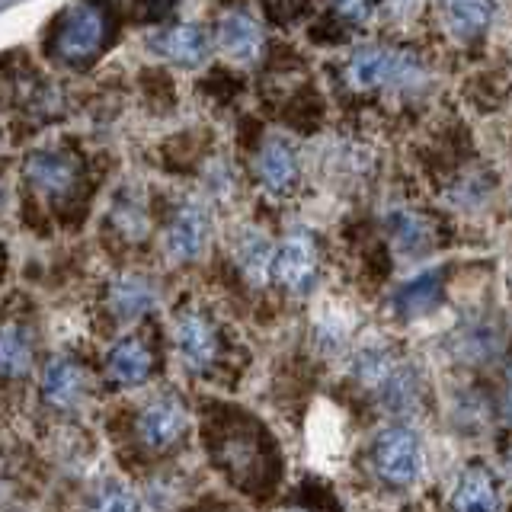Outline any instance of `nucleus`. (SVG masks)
Here are the masks:
<instances>
[{
	"mask_svg": "<svg viewBox=\"0 0 512 512\" xmlns=\"http://www.w3.org/2000/svg\"><path fill=\"white\" fill-rule=\"evenodd\" d=\"M0 365H4L7 378L26 375L29 365H32V343H29V336L16 324L4 327V340H0Z\"/></svg>",
	"mask_w": 512,
	"mask_h": 512,
	"instance_id": "nucleus-24",
	"label": "nucleus"
},
{
	"mask_svg": "<svg viewBox=\"0 0 512 512\" xmlns=\"http://www.w3.org/2000/svg\"><path fill=\"white\" fill-rule=\"evenodd\" d=\"M173 340L183 352V362L189 368H196V372H202V368H208L218 359V333L202 314H183L176 320Z\"/></svg>",
	"mask_w": 512,
	"mask_h": 512,
	"instance_id": "nucleus-8",
	"label": "nucleus"
},
{
	"mask_svg": "<svg viewBox=\"0 0 512 512\" xmlns=\"http://www.w3.org/2000/svg\"><path fill=\"white\" fill-rule=\"evenodd\" d=\"M506 471H509V474H512V452H509V455H506Z\"/></svg>",
	"mask_w": 512,
	"mask_h": 512,
	"instance_id": "nucleus-30",
	"label": "nucleus"
},
{
	"mask_svg": "<svg viewBox=\"0 0 512 512\" xmlns=\"http://www.w3.org/2000/svg\"><path fill=\"white\" fill-rule=\"evenodd\" d=\"M439 292H442L439 269H426V272H420V276H413L400 285L391 298V304L400 317H423L439 304Z\"/></svg>",
	"mask_w": 512,
	"mask_h": 512,
	"instance_id": "nucleus-15",
	"label": "nucleus"
},
{
	"mask_svg": "<svg viewBox=\"0 0 512 512\" xmlns=\"http://www.w3.org/2000/svg\"><path fill=\"white\" fill-rule=\"evenodd\" d=\"M109 375L119 384H141L151 375V349L138 336H125L109 352Z\"/></svg>",
	"mask_w": 512,
	"mask_h": 512,
	"instance_id": "nucleus-19",
	"label": "nucleus"
},
{
	"mask_svg": "<svg viewBox=\"0 0 512 512\" xmlns=\"http://www.w3.org/2000/svg\"><path fill=\"white\" fill-rule=\"evenodd\" d=\"M295 176H298V164H295V154L292 148L282 141V138H269L260 151V180L269 192H288L295 186Z\"/></svg>",
	"mask_w": 512,
	"mask_h": 512,
	"instance_id": "nucleus-17",
	"label": "nucleus"
},
{
	"mask_svg": "<svg viewBox=\"0 0 512 512\" xmlns=\"http://www.w3.org/2000/svg\"><path fill=\"white\" fill-rule=\"evenodd\" d=\"M304 442H308V458L320 471H336L346 458V416L330 400H314V407L304 423Z\"/></svg>",
	"mask_w": 512,
	"mask_h": 512,
	"instance_id": "nucleus-3",
	"label": "nucleus"
},
{
	"mask_svg": "<svg viewBox=\"0 0 512 512\" xmlns=\"http://www.w3.org/2000/svg\"><path fill=\"white\" fill-rule=\"evenodd\" d=\"M455 512H496L500 500H496V487L487 468H468L461 474L455 496H452Z\"/></svg>",
	"mask_w": 512,
	"mask_h": 512,
	"instance_id": "nucleus-20",
	"label": "nucleus"
},
{
	"mask_svg": "<svg viewBox=\"0 0 512 512\" xmlns=\"http://www.w3.org/2000/svg\"><path fill=\"white\" fill-rule=\"evenodd\" d=\"M87 391V375L71 359H52L42 372V394L55 407H74Z\"/></svg>",
	"mask_w": 512,
	"mask_h": 512,
	"instance_id": "nucleus-13",
	"label": "nucleus"
},
{
	"mask_svg": "<svg viewBox=\"0 0 512 512\" xmlns=\"http://www.w3.org/2000/svg\"><path fill=\"white\" fill-rule=\"evenodd\" d=\"M423 442L410 426H388L372 442V464L381 480L394 487H410L423 474Z\"/></svg>",
	"mask_w": 512,
	"mask_h": 512,
	"instance_id": "nucleus-2",
	"label": "nucleus"
},
{
	"mask_svg": "<svg viewBox=\"0 0 512 512\" xmlns=\"http://www.w3.org/2000/svg\"><path fill=\"white\" fill-rule=\"evenodd\" d=\"M356 324H359V314L352 311L349 301H340V298L320 301V308L314 314V340L320 352H340L352 340Z\"/></svg>",
	"mask_w": 512,
	"mask_h": 512,
	"instance_id": "nucleus-9",
	"label": "nucleus"
},
{
	"mask_svg": "<svg viewBox=\"0 0 512 512\" xmlns=\"http://www.w3.org/2000/svg\"><path fill=\"white\" fill-rule=\"evenodd\" d=\"M26 176L45 196H64L77 180V164L71 154L61 151H36L26 160Z\"/></svg>",
	"mask_w": 512,
	"mask_h": 512,
	"instance_id": "nucleus-11",
	"label": "nucleus"
},
{
	"mask_svg": "<svg viewBox=\"0 0 512 512\" xmlns=\"http://www.w3.org/2000/svg\"><path fill=\"white\" fill-rule=\"evenodd\" d=\"M349 84L356 90H375V87H416L426 80V68L407 52H388V48L365 45L349 58L346 68Z\"/></svg>",
	"mask_w": 512,
	"mask_h": 512,
	"instance_id": "nucleus-1",
	"label": "nucleus"
},
{
	"mask_svg": "<svg viewBox=\"0 0 512 512\" xmlns=\"http://www.w3.org/2000/svg\"><path fill=\"white\" fill-rule=\"evenodd\" d=\"M384 224H388V234L394 240V247L404 256H416L429 247L432 240V228L423 215L410 212V208H394V212L384 215Z\"/></svg>",
	"mask_w": 512,
	"mask_h": 512,
	"instance_id": "nucleus-21",
	"label": "nucleus"
},
{
	"mask_svg": "<svg viewBox=\"0 0 512 512\" xmlns=\"http://www.w3.org/2000/svg\"><path fill=\"white\" fill-rule=\"evenodd\" d=\"M208 234H212V215L202 202H186L180 212L173 215L167 228V253L176 263L199 260L202 250L208 247Z\"/></svg>",
	"mask_w": 512,
	"mask_h": 512,
	"instance_id": "nucleus-4",
	"label": "nucleus"
},
{
	"mask_svg": "<svg viewBox=\"0 0 512 512\" xmlns=\"http://www.w3.org/2000/svg\"><path fill=\"white\" fill-rule=\"evenodd\" d=\"M378 397L391 413L413 416L416 410H420V378H416L410 368L397 365L391 372V378L378 388Z\"/></svg>",
	"mask_w": 512,
	"mask_h": 512,
	"instance_id": "nucleus-22",
	"label": "nucleus"
},
{
	"mask_svg": "<svg viewBox=\"0 0 512 512\" xmlns=\"http://www.w3.org/2000/svg\"><path fill=\"white\" fill-rule=\"evenodd\" d=\"M157 301V292L154 285L144 279V276H135V272H125L109 288V308L119 320H135L141 314H148Z\"/></svg>",
	"mask_w": 512,
	"mask_h": 512,
	"instance_id": "nucleus-14",
	"label": "nucleus"
},
{
	"mask_svg": "<svg viewBox=\"0 0 512 512\" xmlns=\"http://www.w3.org/2000/svg\"><path fill=\"white\" fill-rule=\"evenodd\" d=\"M90 512H138V500H135V493L128 487L112 484V487H106L100 496H96Z\"/></svg>",
	"mask_w": 512,
	"mask_h": 512,
	"instance_id": "nucleus-26",
	"label": "nucleus"
},
{
	"mask_svg": "<svg viewBox=\"0 0 512 512\" xmlns=\"http://www.w3.org/2000/svg\"><path fill=\"white\" fill-rule=\"evenodd\" d=\"M106 36V23H103V10H96L90 4H80L71 10V16L64 20L55 48L64 61H84L90 58L96 48H100Z\"/></svg>",
	"mask_w": 512,
	"mask_h": 512,
	"instance_id": "nucleus-7",
	"label": "nucleus"
},
{
	"mask_svg": "<svg viewBox=\"0 0 512 512\" xmlns=\"http://www.w3.org/2000/svg\"><path fill=\"white\" fill-rule=\"evenodd\" d=\"M218 45L221 52L234 61H253L263 52V29L244 10H231L218 26Z\"/></svg>",
	"mask_w": 512,
	"mask_h": 512,
	"instance_id": "nucleus-10",
	"label": "nucleus"
},
{
	"mask_svg": "<svg viewBox=\"0 0 512 512\" xmlns=\"http://www.w3.org/2000/svg\"><path fill=\"white\" fill-rule=\"evenodd\" d=\"M292 512H301V509H292Z\"/></svg>",
	"mask_w": 512,
	"mask_h": 512,
	"instance_id": "nucleus-31",
	"label": "nucleus"
},
{
	"mask_svg": "<svg viewBox=\"0 0 512 512\" xmlns=\"http://www.w3.org/2000/svg\"><path fill=\"white\" fill-rule=\"evenodd\" d=\"M500 349V333L484 320H471L455 333V352L464 362H487Z\"/></svg>",
	"mask_w": 512,
	"mask_h": 512,
	"instance_id": "nucleus-23",
	"label": "nucleus"
},
{
	"mask_svg": "<svg viewBox=\"0 0 512 512\" xmlns=\"http://www.w3.org/2000/svg\"><path fill=\"white\" fill-rule=\"evenodd\" d=\"M336 10H340L343 16H349V20H368V16H372L375 13V7L372 4H340V7H336Z\"/></svg>",
	"mask_w": 512,
	"mask_h": 512,
	"instance_id": "nucleus-28",
	"label": "nucleus"
},
{
	"mask_svg": "<svg viewBox=\"0 0 512 512\" xmlns=\"http://www.w3.org/2000/svg\"><path fill=\"white\" fill-rule=\"evenodd\" d=\"M272 276L279 279V285L292 288V292H308L317 279V250L311 234L295 231L288 234L272 260Z\"/></svg>",
	"mask_w": 512,
	"mask_h": 512,
	"instance_id": "nucleus-5",
	"label": "nucleus"
},
{
	"mask_svg": "<svg viewBox=\"0 0 512 512\" xmlns=\"http://www.w3.org/2000/svg\"><path fill=\"white\" fill-rule=\"evenodd\" d=\"M487 16H490L487 4H445L442 7L445 29L452 32L455 39H474L477 32L487 26Z\"/></svg>",
	"mask_w": 512,
	"mask_h": 512,
	"instance_id": "nucleus-25",
	"label": "nucleus"
},
{
	"mask_svg": "<svg viewBox=\"0 0 512 512\" xmlns=\"http://www.w3.org/2000/svg\"><path fill=\"white\" fill-rule=\"evenodd\" d=\"M151 48L173 64L196 68L208 52V42H205V32L196 23H180V26H167V29H160L157 36H151Z\"/></svg>",
	"mask_w": 512,
	"mask_h": 512,
	"instance_id": "nucleus-12",
	"label": "nucleus"
},
{
	"mask_svg": "<svg viewBox=\"0 0 512 512\" xmlns=\"http://www.w3.org/2000/svg\"><path fill=\"white\" fill-rule=\"evenodd\" d=\"M138 439L151 452H164L186 429V407L176 397H157L138 413Z\"/></svg>",
	"mask_w": 512,
	"mask_h": 512,
	"instance_id": "nucleus-6",
	"label": "nucleus"
},
{
	"mask_svg": "<svg viewBox=\"0 0 512 512\" xmlns=\"http://www.w3.org/2000/svg\"><path fill=\"white\" fill-rule=\"evenodd\" d=\"M503 416L512 423V362L506 365V384H503Z\"/></svg>",
	"mask_w": 512,
	"mask_h": 512,
	"instance_id": "nucleus-29",
	"label": "nucleus"
},
{
	"mask_svg": "<svg viewBox=\"0 0 512 512\" xmlns=\"http://www.w3.org/2000/svg\"><path fill=\"white\" fill-rule=\"evenodd\" d=\"M234 256L240 269L247 272L250 282H266V276L272 272V260H276V250H272L269 237L256 228V224H244V231L234 237Z\"/></svg>",
	"mask_w": 512,
	"mask_h": 512,
	"instance_id": "nucleus-16",
	"label": "nucleus"
},
{
	"mask_svg": "<svg viewBox=\"0 0 512 512\" xmlns=\"http://www.w3.org/2000/svg\"><path fill=\"white\" fill-rule=\"evenodd\" d=\"M116 224L125 237H141L148 228V218H144L141 202H119L116 205Z\"/></svg>",
	"mask_w": 512,
	"mask_h": 512,
	"instance_id": "nucleus-27",
	"label": "nucleus"
},
{
	"mask_svg": "<svg viewBox=\"0 0 512 512\" xmlns=\"http://www.w3.org/2000/svg\"><path fill=\"white\" fill-rule=\"evenodd\" d=\"M397 368V362L391 359V349L378 336H368L356 346V356H352V375H356L365 388H381L384 381L391 378V372Z\"/></svg>",
	"mask_w": 512,
	"mask_h": 512,
	"instance_id": "nucleus-18",
	"label": "nucleus"
}]
</instances>
